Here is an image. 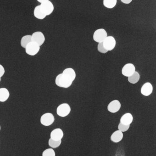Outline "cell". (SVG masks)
I'll list each match as a JSON object with an SVG mask.
<instances>
[{
    "instance_id": "4316f807",
    "label": "cell",
    "mask_w": 156,
    "mask_h": 156,
    "mask_svg": "<svg viewBox=\"0 0 156 156\" xmlns=\"http://www.w3.org/2000/svg\"><path fill=\"white\" fill-rule=\"evenodd\" d=\"M37 2H40V3H43V2H45L48 1H50V0H37Z\"/></svg>"
},
{
    "instance_id": "5bb4252c",
    "label": "cell",
    "mask_w": 156,
    "mask_h": 156,
    "mask_svg": "<svg viewBox=\"0 0 156 156\" xmlns=\"http://www.w3.org/2000/svg\"><path fill=\"white\" fill-rule=\"evenodd\" d=\"M124 135L123 132L119 130H116L112 133L110 136V140L114 143H119L123 139Z\"/></svg>"
},
{
    "instance_id": "d4e9b609",
    "label": "cell",
    "mask_w": 156,
    "mask_h": 156,
    "mask_svg": "<svg viewBox=\"0 0 156 156\" xmlns=\"http://www.w3.org/2000/svg\"><path fill=\"white\" fill-rule=\"evenodd\" d=\"M5 68L3 67V66L0 64V77L1 78L5 74Z\"/></svg>"
},
{
    "instance_id": "7a4b0ae2",
    "label": "cell",
    "mask_w": 156,
    "mask_h": 156,
    "mask_svg": "<svg viewBox=\"0 0 156 156\" xmlns=\"http://www.w3.org/2000/svg\"><path fill=\"white\" fill-rule=\"evenodd\" d=\"M71 112V107L70 105L67 103H63L57 107L56 113L57 115L61 117L67 116Z\"/></svg>"
},
{
    "instance_id": "9a60e30c",
    "label": "cell",
    "mask_w": 156,
    "mask_h": 156,
    "mask_svg": "<svg viewBox=\"0 0 156 156\" xmlns=\"http://www.w3.org/2000/svg\"><path fill=\"white\" fill-rule=\"evenodd\" d=\"M34 15L36 19L39 20H43L45 19L47 16L43 12L41 9L40 5L36 6L34 10Z\"/></svg>"
},
{
    "instance_id": "277c9868",
    "label": "cell",
    "mask_w": 156,
    "mask_h": 156,
    "mask_svg": "<svg viewBox=\"0 0 156 156\" xmlns=\"http://www.w3.org/2000/svg\"><path fill=\"white\" fill-rule=\"evenodd\" d=\"M73 81L71 77L62 73L59 79L58 87L64 88H69L73 84Z\"/></svg>"
},
{
    "instance_id": "3957f363",
    "label": "cell",
    "mask_w": 156,
    "mask_h": 156,
    "mask_svg": "<svg viewBox=\"0 0 156 156\" xmlns=\"http://www.w3.org/2000/svg\"><path fill=\"white\" fill-rule=\"evenodd\" d=\"M25 52L28 55L34 56L40 51L41 46L34 42H30L25 47Z\"/></svg>"
},
{
    "instance_id": "f1b7e54d",
    "label": "cell",
    "mask_w": 156,
    "mask_h": 156,
    "mask_svg": "<svg viewBox=\"0 0 156 156\" xmlns=\"http://www.w3.org/2000/svg\"><path fill=\"white\" fill-rule=\"evenodd\" d=\"M1 126H0V130H1Z\"/></svg>"
},
{
    "instance_id": "9c48e42d",
    "label": "cell",
    "mask_w": 156,
    "mask_h": 156,
    "mask_svg": "<svg viewBox=\"0 0 156 156\" xmlns=\"http://www.w3.org/2000/svg\"><path fill=\"white\" fill-rule=\"evenodd\" d=\"M136 71L135 65L131 63H128L125 64L122 67L121 73L124 76L128 77L133 74Z\"/></svg>"
},
{
    "instance_id": "8992f818",
    "label": "cell",
    "mask_w": 156,
    "mask_h": 156,
    "mask_svg": "<svg viewBox=\"0 0 156 156\" xmlns=\"http://www.w3.org/2000/svg\"><path fill=\"white\" fill-rule=\"evenodd\" d=\"M40 6L43 12L47 16L51 15L54 10V5L50 1L41 3Z\"/></svg>"
},
{
    "instance_id": "7402d4cb",
    "label": "cell",
    "mask_w": 156,
    "mask_h": 156,
    "mask_svg": "<svg viewBox=\"0 0 156 156\" xmlns=\"http://www.w3.org/2000/svg\"><path fill=\"white\" fill-rule=\"evenodd\" d=\"M43 156H55V152L52 148L46 149L43 152Z\"/></svg>"
},
{
    "instance_id": "e0dca14e",
    "label": "cell",
    "mask_w": 156,
    "mask_h": 156,
    "mask_svg": "<svg viewBox=\"0 0 156 156\" xmlns=\"http://www.w3.org/2000/svg\"><path fill=\"white\" fill-rule=\"evenodd\" d=\"M140 79V75L138 72H136L131 75L130 76L128 77V81L130 83L135 84L139 81Z\"/></svg>"
},
{
    "instance_id": "603a6c76",
    "label": "cell",
    "mask_w": 156,
    "mask_h": 156,
    "mask_svg": "<svg viewBox=\"0 0 156 156\" xmlns=\"http://www.w3.org/2000/svg\"><path fill=\"white\" fill-rule=\"evenodd\" d=\"M130 127V125H126L119 122L118 126V129L119 130L122 132H125L127 131Z\"/></svg>"
},
{
    "instance_id": "7c38bea8",
    "label": "cell",
    "mask_w": 156,
    "mask_h": 156,
    "mask_svg": "<svg viewBox=\"0 0 156 156\" xmlns=\"http://www.w3.org/2000/svg\"><path fill=\"white\" fill-rule=\"evenodd\" d=\"M51 138L55 140H62L64 136V132L61 128L53 129L50 134Z\"/></svg>"
},
{
    "instance_id": "30bf717a",
    "label": "cell",
    "mask_w": 156,
    "mask_h": 156,
    "mask_svg": "<svg viewBox=\"0 0 156 156\" xmlns=\"http://www.w3.org/2000/svg\"><path fill=\"white\" fill-rule=\"evenodd\" d=\"M121 105L119 100H112L108 105L107 109L110 113H115L118 112L121 108Z\"/></svg>"
},
{
    "instance_id": "ac0fdd59",
    "label": "cell",
    "mask_w": 156,
    "mask_h": 156,
    "mask_svg": "<svg viewBox=\"0 0 156 156\" xmlns=\"http://www.w3.org/2000/svg\"><path fill=\"white\" fill-rule=\"evenodd\" d=\"M103 5L108 9H113L116 6L117 0H103Z\"/></svg>"
},
{
    "instance_id": "ffe728a7",
    "label": "cell",
    "mask_w": 156,
    "mask_h": 156,
    "mask_svg": "<svg viewBox=\"0 0 156 156\" xmlns=\"http://www.w3.org/2000/svg\"><path fill=\"white\" fill-rule=\"evenodd\" d=\"M62 73L65 74L66 75L68 76L69 77L72 78L73 81H74L76 78V73L75 71L72 68H66L64 71H63Z\"/></svg>"
},
{
    "instance_id": "ba28073f",
    "label": "cell",
    "mask_w": 156,
    "mask_h": 156,
    "mask_svg": "<svg viewBox=\"0 0 156 156\" xmlns=\"http://www.w3.org/2000/svg\"><path fill=\"white\" fill-rule=\"evenodd\" d=\"M32 41L38 44L40 46H42L45 42V37L44 34L41 31H36L31 35Z\"/></svg>"
},
{
    "instance_id": "5b68a950",
    "label": "cell",
    "mask_w": 156,
    "mask_h": 156,
    "mask_svg": "<svg viewBox=\"0 0 156 156\" xmlns=\"http://www.w3.org/2000/svg\"><path fill=\"white\" fill-rule=\"evenodd\" d=\"M104 47L108 51H113L116 45V41L113 36H107L103 42Z\"/></svg>"
},
{
    "instance_id": "2e32d148",
    "label": "cell",
    "mask_w": 156,
    "mask_h": 156,
    "mask_svg": "<svg viewBox=\"0 0 156 156\" xmlns=\"http://www.w3.org/2000/svg\"><path fill=\"white\" fill-rule=\"evenodd\" d=\"M10 96V93L7 88H0V102H6Z\"/></svg>"
},
{
    "instance_id": "52a82bcc",
    "label": "cell",
    "mask_w": 156,
    "mask_h": 156,
    "mask_svg": "<svg viewBox=\"0 0 156 156\" xmlns=\"http://www.w3.org/2000/svg\"><path fill=\"white\" fill-rule=\"evenodd\" d=\"M55 117L52 113H46L43 114L41 118V123L45 126H49L53 124Z\"/></svg>"
},
{
    "instance_id": "44dd1931",
    "label": "cell",
    "mask_w": 156,
    "mask_h": 156,
    "mask_svg": "<svg viewBox=\"0 0 156 156\" xmlns=\"http://www.w3.org/2000/svg\"><path fill=\"white\" fill-rule=\"evenodd\" d=\"M62 140H55L50 138L48 141L49 146L52 148H56L61 146Z\"/></svg>"
},
{
    "instance_id": "6da1fadb",
    "label": "cell",
    "mask_w": 156,
    "mask_h": 156,
    "mask_svg": "<svg viewBox=\"0 0 156 156\" xmlns=\"http://www.w3.org/2000/svg\"><path fill=\"white\" fill-rule=\"evenodd\" d=\"M108 33L107 31L103 28H99L94 32L93 34V40L95 42L99 43L104 41L107 37Z\"/></svg>"
},
{
    "instance_id": "484cf974",
    "label": "cell",
    "mask_w": 156,
    "mask_h": 156,
    "mask_svg": "<svg viewBox=\"0 0 156 156\" xmlns=\"http://www.w3.org/2000/svg\"><path fill=\"white\" fill-rule=\"evenodd\" d=\"M122 3L125 4H129L133 1V0H120Z\"/></svg>"
},
{
    "instance_id": "8fae6325",
    "label": "cell",
    "mask_w": 156,
    "mask_h": 156,
    "mask_svg": "<svg viewBox=\"0 0 156 156\" xmlns=\"http://www.w3.org/2000/svg\"><path fill=\"white\" fill-rule=\"evenodd\" d=\"M153 86L151 83L147 82L145 83L141 87L140 89V93L142 95L147 97L150 95L153 92Z\"/></svg>"
},
{
    "instance_id": "cb8c5ba5",
    "label": "cell",
    "mask_w": 156,
    "mask_h": 156,
    "mask_svg": "<svg viewBox=\"0 0 156 156\" xmlns=\"http://www.w3.org/2000/svg\"><path fill=\"white\" fill-rule=\"evenodd\" d=\"M97 50L99 53L102 54H106L108 52V51L104 47L103 42L98 43L97 46Z\"/></svg>"
},
{
    "instance_id": "4fadbf2b",
    "label": "cell",
    "mask_w": 156,
    "mask_h": 156,
    "mask_svg": "<svg viewBox=\"0 0 156 156\" xmlns=\"http://www.w3.org/2000/svg\"><path fill=\"white\" fill-rule=\"evenodd\" d=\"M133 119L134 118L131 113H125L120 118V122L124 125H130L133 122Z\"/></svg>"
},
{
    "instance_id": "d6986e66",
    "label": "cell",
    "mask_w": 156,
    "mask_h": 156,
    "mask_svg": "<svg viewBox=\"0 0 156 156\" xmlns=\"http://www.w3.org/2000/svg\"><path fill=\"white\" fill-rule=\"evenodd\" d=\"M32 41L31 35H26L21 39L20 45L22 48L25 49L27 45Z\"/></svg>"
},
{
    "instance_id": "83f0119b",
    "label": "cell",
    "mask_w": 156,
    "mask_h": 156,
    "mask_svg": "<svg viewBox=\"0 0 156 156\" xmlns=\"http://www.w3.org/2000/svg\"><path fill=\"white\" fill-rule=\"evenodd\" d=\"M1 78L0 77V82H1Z\"/></svg>"
}]
</instances>
